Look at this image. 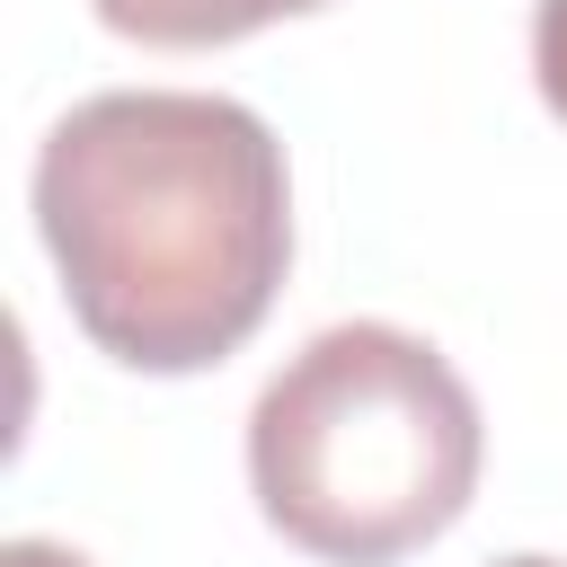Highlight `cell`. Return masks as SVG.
Returning a JSON list of instances; mask_svg holds the SVG:
<instances>
[{
    "label": "cell",
    "mask_w": 567,
    "mask_h": 567,
    "mask_svg": "<svg viewBox=\"0 0 567 567\" xmlns=\"http://www.w3.org/2000/svg\"><path fill=\"white\" fill-rule=\"evenodd\" d=\"M62 301L124 372H204L257 337L292 266V177L257 106L204 89L80 97L35 151Z\"/></svg>",
    "instance_id": "cell-1"
},
{
    "label": "cell",
    "mask_w": 567,
    "mask_h": 567,
    "mask_svg": "<svg viewBox=\"0 0 567 567\" xmlns=\"http://www.w3.org/2000/svg\"><path fill=\"white\" fill-rule=\"evenodd\" d=\"M478 461L487 425L470 381L390 319L319 328L248 408L257 514L328 567H390L452 532Z\"/></svg>",
    "instance_id": "cell-2"
},
{
    "label": "cell",
    "mask_w": 567,
    "mask_h": 567,
    "mask_svg": "<svg viewBox=\"0 0 567 567\" xmlns=\"http://www.w3.org/2000/svg\"><path fill=\"white\" fill-rule=\"evenodd\" d=\"M97 27L133 35V44H168V53H195V44H239L275 18H310L328 0H89Z\"/></svg>",
    "instance_id": "cell-3"
},
{
    "label": "cell",
    "mask_w": 567,
    "mask_h": 567,
    "mask_svg": "<svg viewBox=\"0 0 567 567\" xmlns=\"http://www.w3.org/2000/svg\"><path fill=\"white\" fill-rule=\"evenodd\" d=\"M532 80H540L549 115H567V0L532 9Z\"/></svg>",
    "instance_id": "cell-4"
},
{
    "label": "cell",
    "mask_w": 567,
    "mask_h": 567,
    "mask_svg": "<svg viewBox=\"0 0 567 567\" xmlns=\"http://www.w3.org/2000/svg\"><path fill=\"white\" fill-rule=\"evenodd\" d=\"M0 567H89L80 549H62V540H9L0 549Z\"/></svg>",
    "instance_id": "cell-5"
},
{
    "label": "cell",
    "mask_w": 567,
    "mask_h": 567,
    "mask_svg": "<svg viewBox=\"0 0 567 567\" xmlns=\"http://www.w3.org/2000/svg\"><path fill=\"white\" fill-rule=\"evenodd\" d=\"M496 567H558V558H496Z\"/></svg>",
    "instance_id": "cell-6"
}]
</instances>
